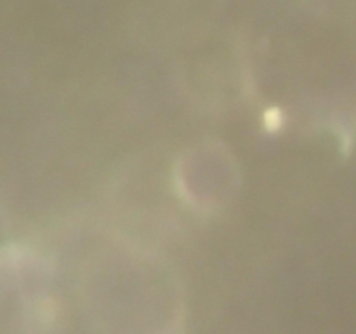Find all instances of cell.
<instances>
[{
	"label": "cell",
	"instance_id": "cell-1",
	"mask_svg": "<svg viewBox=\"0 0 356 334\" xmlns=\"http://www.w3.org/2000/svg\"><path fill=\"white\" fill-rule=\"evenodd\" d=\"M263 124L264 129H268V131H278V129H281V126H283V112H281L280 108L266 110L263 115Z\"/></svg>",
	"mask_w": 356,
	"mask_h": 334
}]
</instances>
